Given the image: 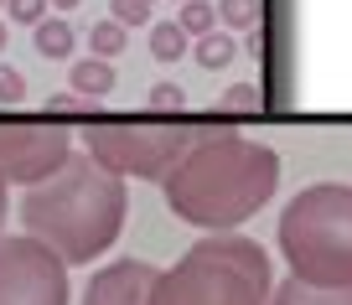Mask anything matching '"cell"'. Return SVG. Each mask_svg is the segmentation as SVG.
Segmentation results:
<instances>
[{"instance_id": "6da1fadb", "label": "cell", "mask_w": 352, "mask_h": 305, "mask_svg": "<svg viewBox=\"0 0 352 305\" xmlns=\"http://www.w3.org/2000/svg\"><path fill=\"white\" fill-rule=\"evenodd\" d=\"M166 207L192 228L233 233L275 196L280 186V155L264 140H249L239 130H197L187 155L166 176Z\"/></svg>"}, {"instance_id": "7a4b0ae2", "label": "cell", "mask_w": 352, "mask_h": 305, "mask_svg": "<svg viewBox=\"0 0 352 305\" xmlns=\"http://www.w3.org/2000/svg\"><path fill=\"white\" fill-rule=\"evenodd\" d=\"M130 212V192L114 171H104L94 155H67L47 181L26 186L21 223L26 238L47 243L63 264H94L104 249H114Z\"/></svg>"}, {"instance_id": "3957f363", "label": "cell", "mask_w": 352, "mask_h": 305, "mask_svg": "<svg viewBox=\"0 0 352 305\" xmlns=\"http://www.w3.org/2000/svg\"><path fill=\"white\" fill-rule=\"evenodd\" d=\"M270 253L243 233H208L155 274L151 305H270Z\"/></svg>"}, {"instance_id": "277c9868", "label": "cell", "mask_w": 352, "mask_h": 305, "mask_svg": "<svg viewBox=\"0 0 352 305\" xmlns=\"http://www.w3.org/2000/svg\"><path fill=\"white\" fill-rule=\"evenodd\" d=\"M280 253L300 284H352V181H311L280 212Z\"/></svg>"}, {"instance_id": "5b68a950", "label": "cell", "mask_w": 352, "mask_h": 305, "mask_svg": "<svg viewBox=\"0 0 352 305\" xmlns=\"http://www.w3.org/2000/svg\"><path fill=\"white\" fill-rule=\"evenodd\" d=\"M192 140H197L192 124H88V135H83L88 155L104 171H114L120 181L124 176H135V181H166Z\"/></svg>"}, {"instance_id": "8992f818", "label": "cell", "mask_w": 352, "mask_h": 305, "mask_svg": "<svg viewBox=\"0 0 352 305\" xmlns=\"http://www.w3.org/2000/svg\"><path fill=\"white\" fill-rule=\"evenodd\" d=\"M0 305H67V264L36 238H0Z\"/></svg>"}, {"instance_id": "52a82bcc", "label": "cell", "mask_w": 352, "mask_h": 305, "mask_svg": "<svg viewBox=\"0 0 352 305\" xmlns=\"http://www.w3.org/2000/svg\"><path fill=\"white\" fill-rule=\"evenodd\" d=\"M73 155L63 124H0V181L36 186Z\"/></svg>"}, {"instance_id": "ba28073f", "label": "cell", "mask_w": 352, "mask_h": 305, "mask_svg": "<svg viewBox=\"0 0 352 305\" xmlns=\"http://www.w3.org/2000/svg\"><path fill=\"white\" fill-rule=\"evenodd\" d=\"M155 264L145 259H114L104 269H94L83 290V305H151V290H155Z\"/></svg>"}, {"instance_id": "9c48e42d", "label": "cell", "mask_w": 352, "mask_h": 305, "mask_svg": "<svg viewBox=\"0 0 352 305\" xmlns=\"http://www.w3.org/2000/svg\"><path fill=\"white\" fill-rule=\"evenodd\" d=\"M270 305H352V284H300V280H285V284H275Z\"/></svg>"}, {"instance_id": "30bf717a", "label": "cell", "mask_w": 352, "mask_h": 305, "mask_svg": "<svg viewBox=\"0 0 352 305\" xmlns=\"http://www.w3.org/2000/svg\"><path fill=\"white\" fill-rule=\"evenodd\" d=\"M67 83H73V93H83V98H94V104H99V98L114 88V67L104 63V57H83V63H73Z\"/></svg>"}, {"instance_id": "8fae6325", "label": "cell", "mask_w": 352, "mask_h": 305, "mask_svg": "<svg viewBox=\"0 0 352 305\" xmlns=\"http://www.w3.org/2000/svg\"><path fill=\"white\" fill-rule=\"evenodd\" d=\"M73 26L63 21V16H47L42 26H32V47L47 57V63H63V57H73Z\"/></svg>"}, {"instance_id": "7c38bea8", "label": "cell", "mask_w": 352, "mask_h": 305, "mask_svg": "<svg viewBox=\"0 0 352 305\" xmlns=\"http://www.w3.org/2000/svg\"><path fill=\"white\" fill-rule=\"evenodd\" d=\"M259 16H264V0H218V26L223 32H259Z\"/></svg>"}, {"instance_id": "4fadbf2b", "label": "cell", "mask_w": 352, "mask_h": 305, "mask_svg": "<svg viewBox=\"0 0 352 305\" xmlns=\"http://www.w3.org/2000/svg\"><path fill=\"white\" fill-rule=\"evenodd\" d=\"M233 52H239V42H233V32H208V36H197V47H192V57H197L208 73H218V67H228L233 63Z\"/></svg>"}, {"instance_id": "5bb4252c", "label": "cell", "mask_w": 352, "mask_h": 305, "mask_svg": "<svg viewBox=\"0 0 352 305\" xmlns=\"http://www.w3.org/2000/svg\"><path fill=\"white\" fill-rule=\"evenodd\" d=\"M192 47V36L182 32L176 21H161V26H151V57L155 63H176V57Z\"/></svg>"}, {"instance_id": "9a60e30c", "label": "cell", "mask_w": 352, "mask_h": 305, "mask_svg": "<svg viewBox=\"0 0 352 305\" xmlns=\"http://www.w3.org/2000/svg\"><path fill=\"white\" fill-rule=\"evenodd\" d=\"M88 47H94V57H104V63H109L114 52H124V47H130V26H120L114 16H109V21H94Z\"/></svg>"}, {"instance_id": "2e32d148", "label": "cell", "mask_w": 352, "mask_h": 305, "mask_svg": "<svg viewBox=\"0 0 352 305\" xmlns=\"http://www.w3.org/2000/svg\"><path fill=\"white\" fill-rule=\"evenodd\" d=\"M176 26L197 42V36L218 32V5H212V0H187V5H182V16H176Z\"/></svg>"}, {"instance_id": "e0dca14e", "label": "cell", "mask_w": 352, "mask_h": 305, "mask_svg": "<svg viewBox=\"0 0 352 305\" xmlns=\"http://www.w3.org/2000/svg\"><path fill=\"white\" fill-rule=\"evenodd\" d=\"M264 109V88L259 83H233L228 93L218 98V114H254Z\"/></svg>"}, {"instance_id": "ac0fdd59", "label": "cell", "mask_w": 352, "mask_h": 305, "mask_svg": "<svg viewBox=\"0 0 352 305\" xmlns=\"http://www.w3.org/2000/svg\"><path fill=\"white\" fill-rule=\"evenodd\" d=\"M145 104H151L155 114H171V109L187 104V88H182V83H155L151 93H145Z\"/></svg>"}, {"instance_id": "d6986e66", "label": "cell", "mask_w": 352, "mask_h": 305, "mask_svg": "<svg viewBox=\"0 0 352 305\" xmlns=\"http://www.w3.org/2000/svg\"><path fill=\"white\" fill-rule=\"evenodd\" d=\"M6 11H11V21H21V26H42L47 21V0H6Z\"/></svg>"}, {"instance_id": "ffe728a7", "label": "cell", "mask_w": 352, "mask_h": 305, "mask_svg": "<svg viewBox=\"0 0 352 305\" xmlns=\"http://www.w3.org/2000/svg\"><path fill=\"white\" fill-rule=\"evenodd\" d=\"M47 114H94V98L73 93V88H63V93L47 98Z\"/></svg>"}, {"instance_id": "44dd1931", "label": "cell", "mask_w": 352, "mask_h": 305, "mask_svg": "<svg viewBox=\"0 0 352 305\" xmlns=\"http://www.w3.org/2000/svg\"><path fill=\"white\" fill-rule=\"evenodd\" d=\"M21 98H26V78L16 67H0V109H16Z\"/></svg>"}, {"instance_id": "7402d4cb", "label": "cell", "mask_w": 352, "mask_h": 305, "mask_svg": "<svg viewBox=\"0 0 352 305\" xmlns=\"http://www.w3.org/2000/svg\"><path fill=\"white\" fill-rule=\"evenodd\" d=\"M151 5L155 0H114V21L120 26H145L151 21Z\"/></svg>"}, {"instance_id": "603a6c76", "label": "cell", "mask_w": 352, "mask_h": 305, "mask_svg": "<svg viewBox=\"0 0 352 305\" xmlns=\"http://www.w3.org/2000/svg\"><path fill=\"white\" fill-rule=\"evenodd\" d=\"M47 5H57V11H73V5H78V0H47Z\"/></svg>"}, {"instance_id": "cb8c5ba5", "label": "cell", "mask_w": 352, "mask_h": 305, "mask_svg": "<svg viewBox=\"0 0 352 305\" xmlns=\"http://www.w3.org/2000/svg\"><path fill=\"white\" fill-rule=\"evenodd\" d=\"M0 228H6V181H0Z\"/></svg>"}, {"instance_id": "d4e9b609", "label": "cell", "mask_w": 352, "mask_h": 305, "mask_svg": "<svg viewBox=\"0 0 352 305\" xmlns=\"http://www.w3.org/2000/svg\"><path fill=\"white\" fill-rule=\"evenodd\" d=\"M0 47H6V21H0Z\"/></svg>"}, {"instance_id": "484cf974", "label": "cell", "mask_w": 352, "mask_h": 305, "mask_svg": "<svg viewBox=\"0 0 352 305\" xmlns=\"http://www.w3.org/2000/svg\"><path fill=\"white\" fill-rule=\"evenodd\" d=\"M182 5H187V0H182Z\"/></svg>"}, {"instance_id": "4316f807", "label": "cell", "mask_w": 352, "mask_h": 305, "mask_svg": "<svg viewBox=\"0 0 352 305\" xmlns=\"http://www.w3.org/2000/svg\"><path fill=\"white\" fill-rule=\"evenodd\" d=\"M0 5H6V0H0Z\"/></svg>"}]
</instances>
